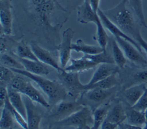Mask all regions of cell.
Segmentation results:
<instances>
[{
    "label": "cell",
    "mask_w": 147,
    "mask_h": 129,
    "mask_svg": "<svg viewBox=\"0 0 147 129\" xmlns=\"http://www.w3.org/2000/svg\"><path fill=\"white\" fill-rule=\"evenodd\" d=\"M127 3V0H121L115 7L103 12L123 32L135 40L141 33L140 28L136 22L133 13L128 8Z\"/></svg>",
    "instance_id": "1"
},
{
    "label": "cell",
    "mask_w": 147,
    "mask_h": 129,
    "mask_svg": "<svg viewBox=\"0 0 147 129\" xmlns=\"http://www.w3.org/2000/svg\"><path fill=\"white\" fill-rule=\"evenodd\" d=\"M10 69L17 74L26 76L31 81L36 83L40 88L47 95L49 99V103L52 105H54L61 101L65 100L68 95L66 89L60 82L49 80L40 75L32 74L24 69Z\"/></svg>",
    "instance_id": "2"
},
{
    "label": "cell",
    "mask_w": 147,
    "mask_h": 129,
    "mask_svg": "<svg viewBox=\"0 0 147 129\" xmlns=\"http://www.w3.org/2000/svg\"><path fill=\"white\" fill-rule=\"evenodd\" d=\"M7 87L14 88L27 96L33 102L37 103L46 108H49L51 106L49 103L45 100L39 91L33 86L31 80L26 76L17 74Z\"/></svg>",
    "instance_id": "3"
},
{
    "label": "cell",
    "mask_w": 147,
    "mask_h": 129,
    "mask_svg": "<svg viewBox=\"0 0 147 129\" xmlns=\"http://www.w3.org/2000/svg\"><path fill=\"white\" fill-rule=\"evenodd\" d=\"M93 123V111L87 106L84 105L81 109L62 120L53 123V126L57 128L66 127H84Z\"/></svg>",
    "instance_id": "4"
},
{
    "label": "cell",
    "mask_w": 147,
    "mask_h": 129,
    "mask_svg": "<svg viewBox=\"0 0 147 129\" xmlns=\"http://www.w3.org/2000/svg\"><path fill=\"white\" fill-rule=\"evenodd\" d=\"M79 73L68 72L64 69L60 72V83L66 89L68 95L76 97L86 91L85 84H83L79 80Z\"/></svg>",
    "instance_id": "5"
},
{
    "label": "cell",
    "mask_w": 147,
    "mask_h": 129,
    "mask_svg": "<svg viewBox=\"0 0 147 129\" xmlns=\"http://www.w3.org/2000/svg\"><path fill=\"white\" fill-rule=\"evenodd\" d=\"M83 106L79 100L69 101L63 100L54 105L49 112V117L55 122L62 120L79 110Z\"/></svg>",
    "instance_id": "6"
},
{
    "label": "cell",
    "mask_w": 147,
    "mask_h": 129,
    "mask_svg": "<svg viewBox=\"0 0 147 129\" xmlns=\"http://www.w3.org/2000/svg\"><path fill=\"white\" fill-rule=\"evenodd\" d=\"M115 88L110 89H103L94 88L84 91L79 99L83 104L84 101L90 103L95 109L101 105V104L108 99L114 93ZM94 109V110H95Z\"/></svg>",
    "instance_id": "7"
},
{
    "label": "cell",
    "mask_w": 147,
    "mask_h": 129,
    "mask_svg": "<svg viewBox=\"0 0 147 129\" xmlns=\"http://www.w3.org/2000/svg\"><path fill=\"white\" fill-rule=\"evenodd\" d=\"M74 35V32L71 28L65 29L62 33L61 41L58 46L60 65L64 69L71 59L72 40Z\"/></svg>",
    "instance_id": "8"
},
{
    "label": "cell",
    "mask_w": 147,
    "mask_h": 129,
    "mask_svg": "<svg viewBox=\"0 0 147 129\" xmlns=\"http://www.w3.org/2000/svg\"><path fill=\"white\" fill-rule=\"evenodd\" d=\"M114 38L123 50L126 58L138 66L147 67V60L142 56V52L136 46L122 38L117 37Z\"/></svg>",
    "instance_id": "9"
},
{
    "label": "cell",
    "mask_w": 147,
    "mask_h": 129,
    "mask_svg": "<svg viewBox=\"0 0 147 129\" xmlns=\"http://www.w3.org/2000/svg\"><path fill=\"white\" fill-rule=\"evenodd\" d=\"M97 13L105 29L109 31L114 36V38L119 37L129 41V42L132 44L134 46H136L141 52H142V49L138 45V44L132 38H131L130 37L126 34L124 32H123L116 25H115L111 21H110L105 15L103 11L99 9Z\"/></svg>",
    "instance_id": "10"
},
{
    "label": "cell",
    "mask_w": 147,
    "mask_h": 129,
    "mask_svg": "<svg viewBox=\"0 0 147 129\" xmlns=\"http://www.w3.org/2000/svg\"><path fill=\"white\" fill-rule=\"evenodd\" d=\"M0 21L1 30L4 34L12 33V14L11 0H0Z\"/></svg>",
    "instance_id": "11"
},
{
    "label": "cell",
    "mask_w": 147,
    "mask_h": 129,
    "mask_svg": "<svg viewBox=\"0 0 147 129\" xmlns=\"http://www.w3.org/2000/svg\"><path fill=\"white\" fill-rule=\"evenodd\" d=\"M119 69V68L115 64L103 63L98 65L90 80L88 83L85 84L86 90H87L88 87L92 84L103 80L113 74L118 73Z\"/></svg>",
    "instance_id": "12"
},
{
    "label": "cell",
    "mask_w": 147,
    "mask_h": 129,
    "mask_svg": "<svg viewBox=\"0 0 147 129\" xmlns=\"http://www.w3.org/2000/svg\"><path fill=\"white\" fill-rule=\"evenodd\" d=\"M23 99L26 109V120L28 124V129H40V124L42 119L41 113L32 100L26 96Z\"/></svg>",
    "instance_id": "13"
},
{
    "label": "cell",
    "mask_w": 147,
    "mask_h": 129,
    "mask_svg": "<svg viewBox=\"0 0 147 129\" xmlns=\"http://www.w3.org/2000/svg\"><path fill=\"white\" fill-rule=\"evenodd\" d=\"M30 46L38 61L55 69L59 73L64 70L49 51L36 44H32Z\"/></svg>",
    "instance_id": "14"
},
{
    "label": "cell",
    "mask_w": 147,
    "mask_h": 129,
    "mask_svg": "<svg viewBox=\"0 0 147 129\" xmlns=\"http://www.w3.org/2000/svg\"><path fill=\"white\" fill-rule=\"evenodd\" d=\"M99 19L97 13L91 7L88 0H84L83 2L77 9V21L82 24L88 23L95 24Z\"/></svg>",
    "instance_id": "15"
},
{
    "label": "cell",
    "mask_w": 147,
    "mask_h": 129,
    "mask_svg": "<svg viewBox=\"0 0 147 129\" xmlns=\"http://www.w3.org/2000/svg\"><path fill=\"white\" fill-rule=\"evenodd\" d=\"M98 65L95 63L88 54H84L79 58H71L70 64L67 65L64 70L68 72H81L92 69Z\"/></svg>",
    "instance_id": "16"
},
{
    "label": "cell",
    "mask_w": 147,
    "mask_h": 129,
    "mask_svg": "<svg viewBox=\"0 0 147 129\" xmlns=\"http://www.w3.org/2000/svg\"><path fill=\"white\" fill-rule=\"evenodd\" d=\"M24 67V70L37 75H48L50 73V69L47 65L39 61H34L21 58L16 57Z\"/></svg>",
    "instance_id": "17"
},
{
    "label": "cell",
    "mask_w": 147,
    "mask_h": 129,
    "mask_svg": "<svg viewBox=\"0 0 147 129\" xmlns=\"http://www.w3.org/2000/svg\"><path fill=\"white\" fill-rule=\"evenodd\" d=\"M147 88L145 84H136L129 87L123 91V96L126 103L130 106H133L142 96Z\"/></svg>",
    "instance_id": "18"
},
{
    "label": "cell",
    "mask_w": 147,
    "mask_h": 129,
    "mask_svg": "<svg viewBox=\"0 0 147 129\" xmlns=\"http://www.w3.org/2000/svg\"><path fill=\"white\" fill-rule=\"evenodd\" d=\"M106 120L119 126L126 120V114L125 107L121 103H117L110 106Z\"/></svg>",
    "instance_id": "19"
},
{
    "label": "cell",
    "mask_w": 147,
    "mask_h": 129,
    "mask_svg": "<svg viewBox=\"0 0 147 129\" xmlns=\"http://www.w3.org/2000/svg\"><path fill=\"white\" fill-rule=\"evenodd\" d=\"M9 100L12 106L25 118H26V109L22 93L10 87H7Z\"/></svg>",
    "instance_id": "20"
},
{
    "label": "cell",
    "mask_w": 147,
    "mask_h": 129,
    "mask_svg": "<svg viewBox=\"0 0 147 129\" xmlns=\"http://www.w3.org/2000/svg\"><path fill=\"white\" fill-rule=\"evenodd\" d=\"M125 107L126 114V121L130 124L142 126L146 123L144 112H141L135 110L131 106L126 103Z\"/></svg>",
    "instance_id": "21"
},
{
    "label": "cell",
    "mask_w": 147,
    "mask_h": 129,
    "mask_svg": "<svg viewBox=\"0 0 147 129\" xmlns=\"http://www.w3.org/2000/svg\"><path fill=\"white\" fill-rule=\"evenodd\" d=\"M72 50L78 53H83L84 54H96L102 53L104 50L99 45H89L84 43L81 39H78L72 44Z\"/></svg>",
    "instance_id": "22"
},
{
    "label": "cell",
    "mask_w": 147,
    "mask_h": 129,
    "mask_svg": "<svg viewBox=\"0 0 147 129\" xmlns=\"http://www.w3.org/2000/svg\"><path fill=\"white\" fill-rule=\"evenodd\" d=\"M110 105L109 104L101 105L93 111V123L91 129H99L106 120Z\"/></svg>",
    "instance_id": "23"
},
{
    "label": "cell",
    "mask_w": 147,
    "mask_h": 129,
    "mask_svg": "<svg viewBox=\"0 0 147 129\" xmlns=\"http://www.w3.org/2000/svg\"><path fill=\"white\" fill-rule=\"evenodd\" d=\"M111 44L113 53L112 56L114 59V63L119 68L122 69L126 64V57L114 38L111 39Z\"/></svg>",
    "instance_id": "24"
},
{
    "label": "cell",
    "mask_w": 147,
    "mask_h": 129,
    "mask_svg": "<svg viewBox=\"0 0 147 129\" xmlns=\"http://www.w3.org/2000/svg\"><path fill=\"white\" fill-rule=\"evenodd\" d=\"M95 25L96 26V33L94 36V38L98 42V45H99L104 50H106V47L109 41V36L100 18Z\"/></svg>",
    "instance_id": "25"
},
{
    "label": "cell",
    "mask_w": 147,
    "mask_h": 129,
    "mask_svg": "<svg viewBox=\"0 0 147 129\" xmlns=\"http://www.w3.org/2000/svg\"><path fill=\"white\" fill-rule=\"evenodd\" d=\"M127 2L132 11L136 15L139 24L143 27L147 28V25L144 14L142 0H127Z\"/></svg>",
    "instance_id": "26"
},
{
    "label": "cell",
    "mask_w": 147,
    "mask_h": 129,
    "mask_svg": "<svg viewBox=\"0 0 147 129\" xmlns=\"http://www.w3.org/2000/svg\"><path fill=\"white\" fill-rule=\"evenodd\" d=\"M117 75V73L113 74L107 78L92 84V85L88 87L87 90L94 88H98L103 89H110L115 88L118 83V79Z\"/></svg>",
    "instance_id": "27"
},
{
    "label": "cell",
    "mask_w": 147,
    "mask_h": 129,
    "mask_svg": "<svg viewBox=\"0 0 147 129\" xmlns=\"http://www.w3.org/2000/svg\"><path fill=\"white\" fill-rule=\"evenodd\" d=\"M0 61L1 65L9 69H24L23 65L17 58H15L6 53H1Z\"/></svg>",
    "instance_id": "28"
},
{
    "label": "cell",
    "mask_w": 147,
    "mask_h": 129,
    "mask_svg": "<svg viewBox=\"0 0 147 129\" xmlns=\"http://www.w3.org/2000/svg\"><path fill=\"white\" fill-rule=\"evenodd\" d=\"M16 57L19 58L34 61H38L33 51L32 50L30 46H28L25 44H21L17 46L16 48Z\"/></svg>",
    "instance_id": "29"
},
{
    "label": "cell",
    "mask_w": 147,
    "mask_h": 129,
    "mask_svg": "<svg viewBox=\"0 0 147 129\" xmlns=\"http://www.w3.org/2000/svg\"><path fill=\"white\" fill-rule=\"evenodd\" d=\"M14 118L10 111L5 107L2 108L0 119V126L1 129H12L14 124Z\"/></svg>",
    "instance_id": "30"
},
{
    "label": "cell",
    "mask_w": 147,
    "mask_h": 129,
    "mask_svg": "<svg viewBox=\"0 0 147 129\" xmlns=\"http://www.w3.org/2000/svg\"><path fill=\"white\" fill-rule=\"evenodd\" d=\"M3 107L6 108L13 115L15 120L18 123V124L23 128V129H28V124L25 118L12 106L11 103L9 101V97L6 99L5 102V104Z\"/></svg>",
    "instance_id": "31"
},
{
    "label": "cell",
    "mask_w": 147,
    "mask_h": 129,
    "mask_svg": "<svg viewBox=\"0 0 147 129\" xmlns=\"http://www.w3.org/2000/svg\"><path fill=\"white\" fill-rule=\"evenodd\" d=\"M16 73L10 69L1 65V85L7 87L15 76Z\"/></svg>",
    "instance_id": "32"
},
{
    "label": "cell",
    "mask_w": 147,
    "mask_h": 129,
    "mask_svg": "<svg viewBox=\"0 0 147 129\" xmlns=\"http://www.w3.org/2000/svg\"><path fill=\"white\" fill-rule=\"evenodd\" d=\"M132 107L141 112H145L147 110V88L142 96Z\"/></svg>",
    "instance_id": "33"
},
{
    "label": "cell",
    "mask_w": 147,
    "mask_h": 129,
    "mask_svg": "<svg viewBox=\"0 0 147 129\" xmlns=\"http://www.w3.org/2000/svg\"><path fill=\"white\" fill-rule=\"evenodd\" d=\"M0 93V107L1 108H2L4 106L5 101L8 98V91L7 87L1 85Z\"/></svg>",
    "instance_id": "34"
},
{
    "label": "cell",
    "mask_w": 147,
    "mask_h": 129,
    "mask_svg": "<svg viewBox=\"0 0 147 129\" xmlns=\"http://www.w3.org/2000/svg\"><path fill=\"white\" fill-rule=\"evenodd\" d=\"M135 41L138 44L141 49H143L147 57V41H146L142 37L141 33L139 34L135 38Z\"/></svg>",
    "instance_id": "35"
},
{
    "label": "cell",
    "mask_w": 147,
    "mask_h": 129,
    "mask_svg": "<svg viewBox=\"0 0 147 129\" xmlns=\"http://www.w3.org/2000/svg\"><path fill=\"white\" fill-rule=\"evenodd\" d=\"M118 126L105 120L101 125L99 129H117Z\"/></svg>",
    "instance_id": "36"
},
{
    "label": "cell",
    "mask_w": 147,
    "mask_h": 129,
    "mask_svg": "<svg viewBox=\"0 0 147 129\" xmlns=\"http://www.w3.org/2000/svg\"><path fill=\"white\" fill-rule=\"evenodd\" d=\"M118 128L119 129H143L141 126H135L133 124H130L129 123H122L118 126Z\"/></svg>",
    "instance_id": "37"
},
{
    "label": "cell",
    "mask_w": 147,
    "mask_h": 129,
    "mask_svg": "<svg viewBox=\"0 0 147 129\" xmlns=\"http://www.w3.org/2000/svg\"><path fill=\"white\" fill-rule=\"evenodd\" d=\"M88 2L92 8L93 10L95 12L97 13L98 10L99 9V3H100V0H88Z\"/></svg>",
    "instance_id": "38"
},
{
    "label": "cell",
    "mask_w": 147,
    "mask_h": 129,
    "mask_svg": "<svg viewBox=\"0 0 147 129\" xmlns=\"http://www.w3.org/2000/svg\"><path fill=\"white\" fill-rule=\"evenodd\" d=\"M46 0H31L32 5L33 6V8L35 9L38 6H40L41 4L44 3Z\"/></svg>",
    "instance_id": "39"
},
{
    "label": "cell",
    "mask_w": 147,
    "mask_h": 129,
    "mask_svg": "<svg viewBox=\"0 0 147 129\" xmlns=\"http://www.w3.org/2000/svg\"><path fill=\"white\" fill-rule=\"evenodd\" d=\"M144 113H145V120H146V123H147V110L144 112Z\"/></svg>",
    "instance_id": "40"
},
{
    "label": "cell",
    "mask_w": 147,
    "mask_h": 129,
    "mask_svg": "<svg viewBox=\"0 0 147 129\" xmlns=\"http://www.w3.org/2000/svg\"><path fill=\"white\" fill-rule=\"evenodd\" d=\"M41 129H54L53 126H50V127H45L43 128H41Z\"/></svg>",
    "instance_id": "41"
},
{
    "label": "cell",
    "mask_w": 147,
    "mask_h": 129,
    "mask_svg": "<svg viewBox=\"0 0 147 129\" xmlns=\"http://www.w3.org/2000/svg\"><path fill=\"white\" fill-rule=\"evenodd\" d=\"M83 129H91V128L89 126H86L83 127Z\"/></svg>",
    "instance_id": "42"
},
{
    "label": "cell",
    "mask_w": 147,
    "mask_h": 129,
    "mask_svg": "<svg viewBox=\"0 0 147 129\" xmlns=\"http://www.w3.org/2000/svg\"><path fill=\"white\" fill-rule=\"evenodd\" d=\"M142 128H143V129H147V123H146V124L144 126V127H143Z\"/></svg>",
    "instance_id": "43"
},
{
    "label": "cell",
    "mask_w": 147,
    "mask_h": 129,
    "mask_svg": "<svg viewBox=\"0 0 147 129\" xmlns=\"http://www.w3.org/2000/svg\"><path fill=\"white\" fill-rule=\"evenodd\" d=\"M76 129H83V127H76Z\"/></svg>",
    "instance_id": "44"
},
{
    "label": "cell",
    "mask_w": 147,
    "mask_h": 129,
    "mask_svg": "<svg viewBox=\"0 0 147 129\" xmlns=\"http://www.w3.org/2000/svg\"><path fill=\"white\" fill-rule=\"evenodd\" d=\"M117 129H119V128H118H118H117Z\"/></svg>",
    "instance_id": "45"
}]
</instances>
